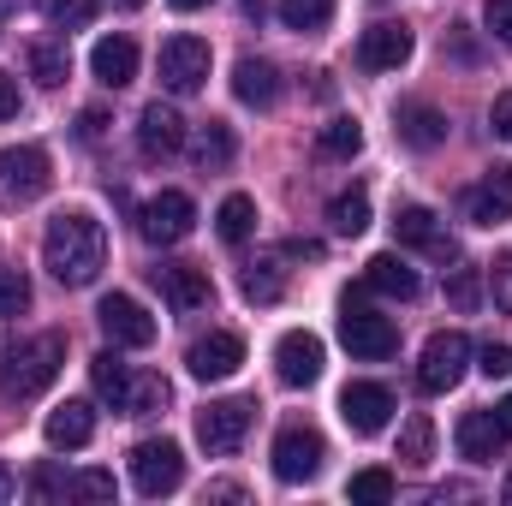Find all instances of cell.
<instances>
[{
    "label": "cell",
    "mask_w": 512,
    "mask_h": 506,
    "mask_svg": "<svg viewBox=\"0 0 512 506\" xmlns=\"http://www.w3.org/2000/svg\"><path fill=\"white\" fill-rule=\"evenodd\" d=\"M268 459H274V477L280 483H310L322 471V459H328V441H322L316 423H280Z\"/></svg>",
    "instance_id": "5"
},
{
    "label": "cell",
    "mask_w": 512,
    "mask_h": 506,
    "mask_svg": "<svg viewBox=\"0 0 512 506\" xmlns=\"http://www.w3.org/2000/svg\"><path fill=\"white\" fill-rule=\"evenodd\" d=\"M48 185H54V161H48V149H42V143L0 149V191H6V197L30 203V197H42Z\"/></svg>",
    "instance_id": "10"
},
{
    "label": "cell",
    "mask_w": 512,
    "mask_h": 506,
    "mask_svg": "<svg viewBox=\"0 0 512 506\" xmlns=\"http://www.w3.org/2000/svg\"><path fill=\"white\" fill-rule=\"evenodd\" d=\"M477 370L489 381H501V376H512V346H501V340H489L483 352H477Z\"/></svg>",
    "instance_id": "41"
},
{
    "label": "cell",
    "mask_w": 512,
    "mask_h": 506,
    "mask_svg": "<svg viewBox=\"0 0 512 506\" xmlns=\"http://www.w3.org/2000/svg\"><path fill=\"white\" fill-rule=\"evenodd\" d=\"M114 6H120V12H137V6H143V0H114Z\"/></svg>",
    "instance_id": "54"
},
{
    "label": "cell",
    "mask_w": 512,
    "mask_h": 506,
    "mask_svg": "<svg viewBox=\"0 0 512 506\" xmlns=\"http://www.w3.org/2000/svg\"><path fill=\"white\" fill-rule=\"evenodd\" d=\"M233 96H239L245 108H274V102H280V66L262 60V54H245V60L233 66Z\"/></svg>",
    "instance_id": "22"
},
{
    "label": "cell",
    "mask_w": 512,
    "mask_h": 506,
    "mask_svg": "<svg viewBox=\"0 0 512 506\" xmlns=\"http://www.w3.org/2000/svg\"><path fill=\"white\" fill-rule=\"evenodd\" d=\"M489 126H495V137H507V143H512V90H507V96H495V108H489Z\"/></svg>",
    "instance_id": "45"
},
{
    "label": "cell",
    "mask_w": 512,
    "mask_h": 506,
    "mask_svg": "<svg viewBox=\"0 0 512 506\" xmlns=\"http://www.w3.org/2000/svg\"><path fill=\"white\" fill-rule=\"evenodd\" d=\"M501 423H495V411H465L459 417V459H471V465H489L495 453H501Z\"/></svg>",
    "instance_id": "26"
},
{
    "label": "cell",
    "mask_w": 512,
    "mask_h": 506,
    "mask_svg": "<svg viewBox=\"0 0 512 506\" xmlns=\"http://www.w3.org/2000/svg\"><path fill=\"white\" fill-rule=\"evenodd\" d=\"M429 453H435V423L417 411V417H405V429H399V459L423 471V465H429Z\"/></svg>",
    "instance_id": "33"
},
{
    "label": "cell",
    "mask_w": 512,
    "mask_h": 506,
    "mask_svg": "<svg viewBox=\"0 0 512 506\" xmlns=\"http://www.w3.org/2000/svg\"><path fill=\"white\" fill-rule=\"evenodd\" d=\"M489 292H495V310H507V316H512V256H501V262H495Z\"/></svg>",
    "instance_id": "43"
},
{
    "label": "cell",
    "mask_w": 512,
    "mask_h": 506,
    "mask_svg": "<svg viewBox=\"0 0 512 506\" xmlns=\"http://www.w3.org/2000/svg\"><path fill=\"white\" fill-rule=\"evenodd\" d=\"M24 310H30V280L0 262V316H24Z\"/></svg>",
    "instance_id": "39"
},
{
    "label": "cell",
    "mask_w": 512,
    "mask_h": 506,
    "mask_svg": "<svg viewBox=\"0 0 512 506\" xmlns=\"http://www.w3.org/2000/svg\"><path fill=\"white\" fill-rule=\"evenodd\" d=\"M191 227H197V203L185 191H155L137 209V233L149 245H179V239H191Z\"/></svg>",
    "instance_id": "9"
},
{
    "label": "cell",
    "mask_w": 512,
    "mask_h": 506,
    "mask_svg": "<svg viewBox=\"0 0 512 506\" xmlns=\"http://www.w3.org/2000/svg\"><path fill=\"white\" fill-rule=\"evenodd\" d=\"M245 12H262V0H245Z\"/></svg>",
    "instance_id": "56"
},
{
    "label": "cell",
    "mask_w": 512,
    "mask_h": 506,
    "mask_svg": "<svg viewBox=\"0 0 512 506\" xmlns=\"http://www.w3.org/2000/svg\"><path fill=\"white\" fill-rule=\"evenodd\" d=\"M483 18H489V30H495L501 42H512V0H489Z\"/></svg>",
    "instance_id": "44"
},
{
    "label": "cell",
    "mask_w": 512,
    "mask_h": 506,
    "mask_svg": "<svg viewBox=\"0 0 512 506\" xmlns=\"http://www.w3.org/2000/svg\"><path fill=\"white\" fill-rule=\"evenodd\" d=\"M393 239H399V245H411V251L441 256V262H453V256H459L453 233H447V227L435 221V209H423V203H405V209L393 215Z\"/></svg>",
    "instance_id": "17"
},
{
    "label": "cell",
    "mask_w": 512,
    "mask_h": 506,
    "mask_svg": "<svg viewBox=\"0 0 512 506\" xmlns=\"http://www.w3.org/2000/svg\"><path fill=\"white\" fill-rule=\"evenodd\" d=\"M393 131H399V143L405 149H441L447 143V114L441 108H429V102H399L393 108Z\"/></svg>",
    "instance_id": "21"
},
{
    "label": "cell",
    "mask_w": 512,
    "mask_h": 506,
    "mask_svg": "<svg viewBox=\"0 0 512 506\" xmlns=\"http://www.w3.org/2000/svg\"><path fill=\"white\" fill-rule=\"evenodd\" d=\"M411 48H417L411 24H405V18H382V24H370V30L358 36V66H364V72H399V66L411 60Z\"/></svg>",
    "instance_id": "13"
},
{
    "label": "cell",
    "mask_w": 512,
    "mask_h": 506,
    "mask_svg": "<svg viewBox=\"0 0 512 506\" xmlns=\"http://www.w3.org/2000/svg\"><path fill=\"white\" fill-rule=\"evenodd\" d=\"M179 149H185V120H179V108L149 102V108L137 114V155H143V161H167V155H179Z\"/></svg>",
    "instance_id": "19"
},
{
    "label": "cell",
    "mask_w": 512,
    "mask_h": 506,
    "mask_svg": "<svg viewBox=\"0 0 512 506\" xmlns=\"http://www.w3.org/2000/svg\"><path fill=\"white\" fill-rule=\"evenodd\" d=\"M233 155H239V137H233L227 120H203V126H197V137H191V161H197L203 173H221Z\"/></svg>",
    "instance_id": "27"
},
{
    "label": "cell",
    "mask_w": 512,
    "mask_h": 506,
    "mask_svg": "<svg viewBox=\"0 0 512 506\" xmlns=\"http://www.w3.org/2000/svg\"><path fill=\"white\" fill-rule=\"evenodd\" d=\"M453 54H459V60H477V48H471V36H465V24H453Z\"/></svg>",
    "instance_id": "49"
},
{
    "label": "cell",
    "mask_w": 512,
    "mask_h": 506,
    "mask_svg": "<svg viewBox=\"0 0 512 506\" xmlns=\"http://www.w3.org/2000/svg\"><path fill=\"white\" fill-rule=\"evenodd\" d=\"M131 483H137V495L143 501H161V495H173L179 483H185V453H179V441H137L131 447Z\"/></svg>",
    "instance_id": "6"
},
{
    "label": "cell",
    "mask_w": 512,
    "mask_h": 506,
    "mask_svg": "<svg viewBox=\"0 0 512 506\" xmlns=\"http://www.w3.org/2000/svg\"><path fill=\"white\" fill-rule=\"evenodd\" d=\"M364 286H370V292H382V298H417V286H423V280H417V268H411L399 251H382V256H370V262H364Z\"/></svg>",
    "instance_id": "24"
},
{
    "label": "cell",
    "mask_w": 512,
    "mask_h": 506,
    "mask_svg": "<svg viewBox=\"0 0 512 506\" xmlns=\"http://www.w3.org/2000/svg\"><path fill=\"white\" fill-rule=\"evenodd\" d=\"M346 495H352V506H387L393 501V471H382V465L358 471V477L346 483Z\"/></svg>",
    "instance_id": "35"
},
{
    "label": "cell",
    "mask_w": 512,
    "mask_h": 506,
    "mask_svg": "<svg viewBox=\"0 0 512 506\" xmlns=\"http://www.w3.org/2000/svg\"><path fill=\"white\" fill-rule=\"evenodd\" d=\"M328 227H334L340 239H358V233L370 227V191H364V185L340 191V197L328 203Z\"/></svg>",
    "instance_id": "29"
},
{
    "label": "cell",
    "mask_w": 512,
    "mask_h": 506,
    "mask_svg": "<svg viewBox=\"0 0 512 506\" xmlns=\"http://www.w3.org/2000/svg\"><path fill=\"white\" fill-rule=\"evenodd\" d=\"M66 370V334H30V340H18V346H6V358H0V393L6 399H42L54 381Z\"/></svg>",
    "instance_id": "2"
},
{
    "label": "cell",
    "mask_w": 512,
    "mask_h": 506,
    "mask_svg": "<svg viewBox=\"0 0 512 506\" xmlns=\"http://www.w3.org/2000/svg\"><path fill=\"white\" fill-rule=\"evenodd\" d=\"M471 340L459 334V328H441V334H429V346H423V358H417V387L423 393H453L465 370H471Z\"/></svg>",
    "instance_id": "4"
},
{
    "label": "cell",
    "mask_w": 512,
    "mask_h": 506,
    "mask_svg": "<svg viewBox=\"0 0 512 506\" xmlns=\"http://www.w3.org/2000/svg\"><path fill=\"white\" fill-rule=\"evenodd\" d=\"M447 304H453L459 316H471V310H483V268H471V262H459V268L447 274Z\"/></svg>",
    "instance_id": "32"
},
{
    "label": "cell",
    "mask_w": 512,
    "mask_h": 506,
    "mask_svg": "<svg viewBox=\"0 0 512 506\" xmlns=\"http://www.w3.org/2000/svg\"><path fill=\"white\" fill-rule=\"evenodd\" d=\"M364 292H370V286H358V292L340 298V340H346L352 358L382 364V358L399 352V328H393L387 316H376V310H364Z\"/></svg>",
    "instance_id": "3"
},
{
    "label": "cell",
    "mask_w": 512,
    "mask_h": 506,
    "mask_svg": "<svg viewBox=\"0 0 512 506\" xmlns=\"http://www.w3.org/2000/svg\"><path fill=\"white\" fill-rule=\"evenodd\" d=\"M66 483H72V477H60L54 465H42V471H30V495H36V501H54V495H66Z\"/></svg>",
    "instance_id": "42"
},
{
    "label": "cell",
    "mask_w": 512,
    "mask_h": 506,
    "mask_svg": "<svg viewBox=\"0 0 512 506\" xmlns=\"http://www.w3.org/2000/svg\"><path fill=\"white\" fill-rule=\"evenodd\" d=\"M495 423H501V435H507V441H512V393H507V399H501V405H495Z\"/></svg>",
    "instance_id": "52"
},
{
    "label": "cell",
    "mask_w": 512,
    "mask_h": 506,
    "mask_svg": "<svg viewBox=\"0 0 512 506\" xmlns=\"http://www.w3.org/2000/svg\"><path fill=\"white\" fill-rule=\"evenodd\" d=\"M66 495H78V501H114V471H78L66 483Z\"/></svg>",
    "instance_id": "40"
},
{
    "label": "cell",
    "mask_w": 512,
    "mask_h": 506,
    "mask_svg": "<svg viewBox=\"0 0 512 506\" xmlns=\"http://www.w3.org/2000/svg\"><path fill=\"white\" fill-rule=\"evenodd\" d=\"M274 12H280L286 30H322L334 18V0H280Z\"/></svg>",
    "instance_id": "36"
},
{
    "label": "cell",
    "mask_w": 512,
    "mask_h": 506,
    "mask_svg": "<svg viewBox=\"0 0 512 506\" xmlns=\"http://www.w3.org/2000/svg\"><path fill=\"white\" fill-rule=\"evenodd\" d=\"M316 149H322L328 161H352V155L364 149V126H358V120H328L322 137H316Z\"/></svg>",
    "instance_id": "34"
},
{
    "label": "cell",
    "mask_w": 512,
    "mask_h": 506,
    "mask_svg": "<svg viewBox=\"0 0 512 506\" xmlns=\"http://www.w3.org/2000/svg\"><path fill=\"white\" fill-rule=\"evenodd\" d=\"M286 256H304V262H316V256H322V245H316V239H292V245H286Z\"/></svg>",
    "instance_id": "50"
},
{
    "label": "cell",
    "mask_w": 512,
    "mask_h": 506,
    "mask_svg": "<svg viewBox=\"0 0 512 506\" xmlns=\"http://www.w3.org/2000/svg\"><path fill=\"white\" fill-rule=\"evenodd\" d=\"M149 274H155L161 298H167L179 316H197V310L215 304V280H209V268H197V262H161V268H149Z\"/></svg>",
    "instance_id": "12"
},
{
    "label": "cell",
    "mask_w": 512,
    "mask_h": 506,
    "mask_svg": "<svg viewBox=\"0 0 512 506\" xmlns=\"http://www.w3.org/2000/svg\"><path fill=\"white\" fill-rule=\"evenodd\" d=\"M155 66H161V90H173V96H197V90L209 84L215 54H209L203 36H167Z\"/></svg>",
    "instance_id": "8"
},
{
    "label": "cell",
    "mask_w": 512,
    "mask_h": 506,
    "mask_svg": "<svg viewBox=\"0 0 512 506\" xmlns=\"http://www.w3.org/2000/svg\"><path fill=\"white\" fill-rule=\"evenodd\" d=\"M90 381H96V393L114 405V411H126V393H131V364L120 358V346H108V352H96L90 358Z\"/></svg>",
    "instance_id": "28"
},
{
    "label": "cell",
    "mask_w": 512,
    "mask_h": 506,
    "mask_svg": "<svg viewBox=\"0 0 512 506\" xmlns=\"http://www.w3.org/2000/svg\"><path fill=\"white\" fill-rule=\"evenodd\" d=\"M209 0H173V12H203Z\"/></svg>",
    "instance_id": "53"
},
{
    "label": "cell",
    "mask_w": 512,
    "mask_h": 506,
    "mask_svg": "<svg viewBox=\"0 0 512 506\" xmlns=\"http://www.w3.org/2000/svg\"><path fill=\"white\" fill-rule=\"evenodd\" d=\"M203 501H245V489H239V483H209Z\"/></svg>",
    "instance_id": "48"
},
{
    "label": "cell",
    "mask_w": 512,
    "mask_h": 506,
    "mask_svg": "<svg viewBox=\"0 0 512 506\" xmlns=\"http://www.w3.org/2000/svg\"><path fill=\"white\" fill-rule=\"evenodd\" d=\"M24 66H30V78H36L42 90H60V84L72 78V48H66V36H36V42L24 48Z\"/></svg>",
    "instance_id": "25"
},
{
    "label": "cell",
    "mask_w": 512,
    "mask_h": 506,
    "mask_svg": "<svg viewBox=\"0 0 512 506\" xmlns=\"http://www.w3.org/2000/svg\"><path fill=\"white\" fill-rule=\"evenodd\" d=\"M465 221L471 227H507L512 221V167H489L471 191H465Z\"/></svg>",
    "instance_id": "16"
},
{
    "label": "cell",
    "mask_w": 512,
    "mask_h": 506,
    "mask_svg": "<svg viewBox=\"0 0 512 506\" xmlns=\"http://www.w3.org/2000/svg\"><path fill=\"white\" fill-rule=\"evenodd\" d=\"M251 423H256V399H209V405L197 411V441H203L215 459H227V453L245 447Z\"/></svg>",
    "instance_id": "7"
},
{
    "label": "cell",
    "mask_w": 512,
    "mask_h": 506,
    "mask_svg": "<svg viewBox=\"0 0 512 506\" xmlns=\"http://www.w3.org/2000/svg\"><path fill=\"white\" fill-rule=\"evenodd\" d=\"M42 435H48V447H54V453H78V447H90V441H96V411H90L84 399H66V405H54V411H48Z\"/></svg>",
    "instance_id": "20"
},
{
    "label": "cell",
    "mask_w": 512,
    "mask_h": 506,
    "mask_svg": "<svg viewBox=\"0 0 512 506\" xmlns=\"http://www.w3.org/2000/svg\"><path fill=\"white\" fill-rule=\"evenodd\" d=\"M161 405H167V381H161V376H131L126 417H155Z\"/></svg>",
    "instance_id": "37"
},
{
    "label": "cell",
    "mask_w": 512,
    "mask_h": 506,
    "mask_svg": "<svg viewBox=\"0 0 512 506\" xmlns=\"http://www.w3.org/2000/svg\"><path fill=\"white\" fill-rule=\"evenodd\" d=\"M501 501H507V506H512V477H507V489H501Z\"/></svg>",
    "instance_id": "55"
},
{
    "label": "cell",
    "mask_w": 512,
    "mask_h": 506,
    "mask_svg": "<svg viewBox=\"0 0 512 506\" xmlns=\"http://www.w3.org/2000/svg\"><path fill=\"white\" fill-rule=\"evenodd\" d=\"M96 322H102V334H108L114 346H126V352L155 346V316H149L131 292H108V298L96 304Z\"/></svg>",
    "instance_id": "11"
},
{
    "label": "cell",
    "mask_w": 512,
    "mask_h": 506,
    "mask_svg": "<svg viewBox=\"0 0 512 506\" xmlns=\"http://www.w3.org/2000/svg\"><path fill=\"white\" fill-rule=\"evenodd\" d=\"M280 292H286L280 256H256V262H245V298H251V304H274Z\"/></svg>",
    "instance_id": "30"
},
{
    "label": "cell",
    "mask_w": 512,
    "mask_h": 506,
    "mask_svg": "<svg viewBox=\"0 0 512 506\" xmlns=\"http://www.w3.org/2000/svg\"><path fill=\"white\" fill-rule=\"evenodd\" d=\"M215 227H221V239H227V245H245V239L256 233V203L245 197V191H233V197L215 209Z\"/></svg>",
    "instance_id": "31"
},
{
    "label": "cell",
    "mask_w": 512,
    "mask_h": 506,
    "mask_svg": "<svg viewBox=\"0 0 512 506\" xmlns=\"http://www.w3.org/2000/svg\"><path fill=\"white\" fill-rule=\"evenodd\" d=\"M102 131H108V114H102V108H84V114H78V137H84V143H96Z\"/></svg>",
    "instance_id": "46"
},
{
    "label": "cell",
    "mask_w": 512,
    "mask_h": 506,
    "mask_svg": "<svg viewBox=\"0 0 512 506\" xmlns=\"http://www.w3.org/2000/svg\"><path fill=\"white\" fill-rule=\"evenodd\" d=\"M42 268L60 280V286H90L102 268H108V233L90 209H66L48 221L42 233Z\"/></svg>",
    "instance_id": "1"
},
{
    "label": "cell",
    "mask_w": 512,
    "mask_h": 506,
    "mask_svg": "<svg viewBox=\"0 0 512 506\" xmlns=\"http://www.w3.org/2000/svg\"><path fill=\"white\" fill-rule=\"evenodd\" d=\"M90 18H96V0H48V24H54V30H66V36H72V30H84Z\"/></svg>",
    "instance_id": "38"
},
{
    "label": "cell",
    "mask_w": 512,
    "mask_h": 506,
    "mask_svg": "<svg viewBox=\"0 0 512 506\" xmlns=\"http://www.w3.org/2000/svg\"><path fill=\"white\" fill-rule=\"evenodd\" d=\"M0 120H18V78L0 72Z\"/></svg>",
    "instance_id": "47"
},
{
    "label": "cell",
    "mask_w": 512,
    "mask_h": 506,
    "mask_svg": "<svg viewBox=\"0 0 512 506\" xmlns=\"http://www.w3.org/2000/svg\"><path fill=\"white\" fill-rule=\"evenodd\" d=\"M322 364H328V352H322V340H316L310 328L280 334V346H274V376L286 381V387H310V381H322Z\"/></svg>",
    "instance_id": "15"
},
{
    "label": "cell",
    "mask_w": 512,
    "mask_h": 506,
    "mask_svg": "<svg viewBox=\"0 0 512 506\" xmlns=\"http://www.w3.org/2000/svg\"><path fill=\"white\" fill-rule=\"evenodd\" d=\"M239 364H245V340H239L233 328H215V334H203V340L185 352V370L197 381H227Z\"/></svg>",
    "instance_id": "18"
},
{
    "label": "cell",
    "mask_w": 512,
    "mask_h": 506,
    "mask_svg": "<svg viewBox=\"0 0 512 506\" xmlns=\"http://www.w3.org/2000/svg\"><path fill=\"white\" fill-rule=\"evenodd\" d=\"M340 417H346L352 435H382L387 417H393V387H387V381H346Z\"/></svg>",
    "instance_id": "14"
},
{
    "label": "cell",
    "mask_w": 512,
    "mask_h": 506,
    "mask_svg": "<svg viewBox=\"0 0 512 506\" xmlns=\"http://www.w3.org/2000/svg\"><path fill=\"white\" fill-rule=\"evenodd\" d=\"M90 72H96V84L126 90L131 78H137V42H131V36H102V42L90 48Z\"/></svg>",
    "instance_id": "23"
},
{
    "label": "cell",
    "mask_w": 512,
    "mask_h": 506,
    "mask_svg": "<svg viewBox=\"0 0 512 506\" xmlns=\"http://www.w3.org/2000/svg\"><path fill=\"white\" fill-rule=\"evenodd\" d=\"M12 495H18V477H12V465L0 459V501H12Z\"/></svg>",
    "instance_id": "51"
}]
</instances>
